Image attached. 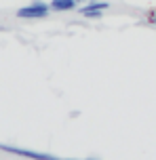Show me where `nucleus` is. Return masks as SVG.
<instances>
[{
    "label": "nucleus",
    "instance_id": "obj_1",
    "mask_svg": "<svg viewBox=\"0 0 156 160\" xmlns=\"http://www.w3.org/2000/svg\"><path fill=\"white\" fill-rule=\"evenodd\" d=\"M49 13H51V7L44 0H34L32 4L19 8L17 11V17L19 19H44Z\"/></svg>",
    "mask_w": 156,
    "mask_h": 160
},
{
    "label": "nucleus",
    "instance_id": "obj_2",
    "mask_svg": "<svg viewBox=\"0 0 156 160\" xmlns=\"http://www.w3.org/2000/svg\"><path fill=\"white\" fill-rule=\"evenodd\" d=\"M108 7H110L108 0H91V2H87V7L80 8V15L89 17V19H99Z\"/></svg>",
    "mask_w": 156,
    "mask_h": 160
},
{
    "label": "nucleus",
    "instance_id": "obj_3",
    "mask_svg": "<svg viewBox=\"0 0 156 160\" xmlns=\"http://www.w3.org/2000/svg\"><path fill=\"white\" fill-rule=\"evenodd\" d=\"M76 4H78V0H51L49 2L51 11H55V13L72 11V8H76Z\"/></svg>",
    "mask_w": 156,
    "mask_h": 160
},
{
    "label": "nucleus",
    "instance_id": "obj_4",
    "mask_svg": "<svg viewBox=\"0 0 156 160\" xmlns=\"http://www.w3.org/2000/svg\"><path fill=\"white\" fill-rule=\"evenodd\" d=\"M150 21H152V23L156 25V13H152V15H150Z\"/></svg>",
    "mask_w": 156,
    "mask_h": 160
},
{
    "label": "nucleus",
    "instance_id": "obj_5",
    "mask_svg": "<svg viewBox=\"0 0 156 160\" xmlns=\"http://www.w3.org/2000/svg\"><path fill=\"white\" fill-rule=\"evenodd\" d=\"M82 2H91V0H82Z\"/></svg>",
    "mask_w": 156,
    "mask_h": 160
}]
</instances>
